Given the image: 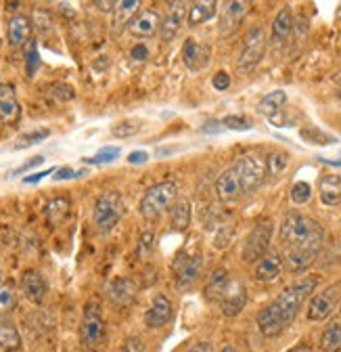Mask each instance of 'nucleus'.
<instances>
[{
	"mask_svg": "<svg viewBox=\"0 0 341 352\" xmlns=\"http://www.w3.org/2000/svg\"><path fill=\"white\" fill-rule=\"evenodd\" d=\"M281 241L285 248H302L318 254L325 241V229L306 214L289 212L281 223Z\"/></svg>",
	"mask_w": 341,
	"mask_h": 352,
	"instance_id": "obj_1",
	"label": "nucleus"
},
{
	"mask_svg": "<svg viewBox=\"0 0 341 352\" xmlns=\"http://www.w3.org/2000/svg\"><path fill=\"white\" fill-rule=\"evenodd\" d=\"M316 285H318V279L316 277H306L302 281L293 283L291 287H287L277 300L270 302L272 311L279 315V319L283 321L285 327H289L293 323V319L297 317V313L302 311L304 302L314 294Z\"/></svg>",
	"mask_w": 341,
	"mask_h": 352,
	"instance_id": "obj_2",
	"label": "nucleus"
},
{
	"mask_svg": "<svg viewBox=\"0 0 341 352\" xmlns=\"http://www.w3.org/2000/svg\"><path fill=\"white\" fill-rule=\"evenodd\" d=\"M176 195H178V185L174 181H163V183H157L153 185L151 189H147V193L143 195L141 199V206H139V212L149 218V220H155L159 218L163 212L169 210L176 201Z\"/></svg>",
	"mask_w": 341,
	"mask_h": 352,
	"instance_id": "obj_3",
	"label": "nucleus"
},
{
	"mask_svg": "<svg viewBox=\"0 0 341 352\" xmlns=\"http://www.w3.org/2000/svg\"><path fill=\"white\" fill-rule=\"evenodd\" d=\"M121 214H124L121 195L117 191H109L97 197L93 208V223L99 233H111L117 227Z\"/></svg>",
	"mask_w": 341,
	"mask_h": 352,
	"instance_id": "obj_4",
	"label": "nucleus"
},
{
	"mask_svg": "<svg viewBox=\"0 0 341 352\" xmlns=\"http://www.w3.org/2000/svg\"><path fill=\"white\" fill-rule=\"evenodd\" d=\"M80 340L86 350H97L105 342V321L101 315V306L97 302H89L84 306V315L80 323Z\"/></svg>",
	"mask_w": 341,
	"mask_h": 352,
	"instance_id": "obj_5",
	"label": "nucleus"
},
{
	"mask_svg": "<svg viewBox=\"0 0 341 352\" xmlns=\"http://www.w3.org/2000/svg\"><path fill=\"white\" fill-rule=\"evenodd\" d=\"M264 53H266V32L255 25L245 36L243 49L237 59V69L241 74H251L255 67H258V63L264 59Z\"/></svg>",
	"mask_w": 341,
	"mask_h": 352,
	"instance_id": "obj_6",
	"label": "nucleus"
},
{
	"mask_svg": "<svg viewBox=\"0 0 341 352\" xmlns=\"http://www.w3.org/2000/svg\"><path fill=\"white\" fill-rule=\"evenodd\" d=\"M235 168L239 174L243 195L258 191L266 181V160H262L258 155H243Z\"/></svg>",
	"mask_w": 341,
	"mask_h": 352,
	"instance_id": "obj_7",
	"label": "nucleus"
},
{
	"mask_svg": "<svg viewBox=\"0 0 341 352\" xmlns=\"http://www.w3.org/2000/svg\"><path fill=\"white\" fill-rule=\"evenodd\" d=\"M270 239H272V223L270 220H262V223H258L253 227V231L245 239L243 260L247 264H255L260 258H264L268 254Z\"/></svg>",
	"mask_w": 341,
	"mask_h": 352,
	"instance_id": "obj_8",
	"label": "nucleus"
},
{
	"mask_svg": "<svg viewBox=\"0 0 341 352\" xmlns=\"http://www.w3.org/2000/svg\"><path fill=\"white\" fill-rule=\"evenodd\" d=\"M253 0H224L218 15V32L222 38H231L251 11Z\"/></svg>",
	"mask_w": 341,
	"mask_h": 352,
	"instance_id": "obj_9",
	"label": "nucleus"
},
{
	"mask_svg": "<svg viewBox=\"0 0 341 352\" xmlns=\"http://www.w3.org/2000/svg\"><path fill=\"white\" fill-rule=\"evenodd\" d=\"M201 269H203L201 254H191V252H185V250L178 252L176 258H174V264H172L176 285L183 287V289L191 287L199 279Z\"/></svg>",
	"mask_w": 341,
	"mask_h": 352,
	"instance_id": "obj_10",
	"label": "nucleus"
},
{
	"mask_svg": "<svg viewBox=\"0 0 341 352\" xmlns=\"http://www.w3.org/2000/svg\"><path fill=\"white\" fill-rule=\"evenodd\" d=\"M341 300V287L339 285H331L318 294H314L308 302V321H325L329 319L333 313H335V308Z\"/></svg>",
	"mask_w": 341,
	"mask_h": 352,
	"instance_id": "obj_11",
	"label": "nucleus"
},
{
	"mask_svg": "<svg viewBox=\"0 0 341 352\" xmlns=\"http://www.w3.org/2000/svg\"><path fill=\"white\" fill-rule=\"evenodd\" d=\"M187 13H189V7L185 5V0H172L167 7V13L161 21V40L163 42H169L178 36V32L183 30L185 21H187Z\"/></svg>",
	"mask_w": 341,
	"mask_h": 352,
	"instance_id": "obj_12",
	"label": "nucleus"
},
{
	"mask_svg": "<svg viewBox=\"0 0 341 352\" xmlns=\"http://www.w3.org/2000/svg\"><path fill=\"white\" fill-rule=\"evenodd\" d=\"M21 118V105L17 101V91L11 82H0V122L13 126Z\"/></svg>",
	"mask_w": 341,
	"mask_h": 352,
	"instance_id": "obj_13",
	"label": "nucleus"
},
{
	"mask_svg": "<svg viewBox=\"0 0 341 352\" xmlns=\"http://www.w3.org/2000/svg\"><path fill=\"white\" fill-rule=\"evenodd\" d=\"M247 304V289L239 279H231L226 292L220 298V308L224 317H237Z\"/></svg>",
	"mask_w": 341,
	"mask_h": 352,
	"instance_id": "obj_14",
	"label": "nucleus"
},
{
	"mask_svg": "<svg viewBox=\"0 0 341 352\" xmlns=\"http://www.w3.org/2000/svg\"><path fill=\"white\" fill-rule=\"evenodd\" d=\"M21 294L32 302V304H42L49 294V283L45 279V275L30 269L21 275Z\"/></svg>",
	"mask_w": 341,
	"mask_h": 352,
	"instance_id": "obj_15",
	"label": "nucleus"
},
{
	"mask_svg": "<svg viewBox=\"0 0 341 352\" xmlns=\"http://www.w3.org/2000/svg\"><path fill=\"white\" fill-rule=\"evenodd\" d=\"M172 315H174V308H172V302L167 300V296H155L149 311L145 315V323L147 327L151 329H159L163 325H167L169 321H172Z\"/></svg>",
	"mask_w": 341,
	"mask_h": 352,
	"instance_id": "obj_16",
	"label": "nucleus"
},
{
	"mask_svg": "<svg viewBox=\"0 0 341 352\" xmlns=\"http://www.w3.org/2000/svg\"><path fill=\"white\" fill-rule=\"evenodd\" d=\"M143 0H117L113 9V19H111V32L113 36H119L121 32L128 30L130 21L139 15Z\"/></svg>",
	"mask_w": 341,
	"mask_h": 352,
	"instance_id": "obj_17",
	"label": "nucleus"
},
{
	"mask_svg": "<svg viewBox=\"0 0 341 352\" xmlns=\"http://www.w3.org/2000/svg\"><path fill=\"white\" fill-rule=\"evenodd\" d=\"M159 25H161V15L153 9H145L139 11V15L130 21L128 32L134 38H153L159 32Z\"/></svg>",
	"mask_w": 341,
	"mask_h": 352,
	"instance_id": "obj_18",
	"label": "nucleus"
},
{
	"mask_svg": "<svg viewBox=\"0 0 341 352\" xmlns=\"http://www.w3.org/2000/svg\"><path fill=\"white\" fill-rule=\"evenodd\" d=\"M216 193L220 197V201L224 204H231V201H237L241 195H243V189H241V181H239V174H237V168H228L220 174V179L216 183Z\"/></svg>",
	"mask_w": 341,
	"mask_h": 352,
	"instance_id": "obj_19",
	"label": "nucleus"
},
{
	"mask_svg": "<svg viewBox=\"0 0 341 352\" xmlns=\"http://www.w3.org/2000/svg\"><path fill=\"white\" fill-rule=\"evenodd\" d=\"M283 273V258L281 254H266L264 258H260L255 262V271L253 277L262 281V283H272L281 277Z\"/></svg>",
	"mask_w": 341,
	"mask_h": 352,
	"instance_id": "obj_20",
	"label": "nucleus"
},
{
	"mask_svg": "<svg viewBox=\"0 0 341 352\" xmlns=\"http://www.w3.org/2000/svg\"><path fill=\"white\" fill-rule=\"evenodd\" d=\"M7 36H9V44L13 49H21L30 42L32 36V19L27 15H15L9 19V28H7Z\"/></svg>",
	"mask_w": 341,
	"mask_h": 352,
	"instance_id": "obj_21",
	"label": "nucleus"
},
{
	"mask_svg": "<svg viewBox=\"0 0 341 352\" xmlns=\"http://www.w3.org/2000/svg\"><path fill=\"white\" fill-rule=\"evenodd\" d=\"M209 47H203V44L195 42L193 38H189L185 42V49H183V61L187 65V69L191 72H199L207 65L209 61Z\"/></svg>",
	"mask_w": 341,
	"mask_h": 352,
	"instance_id": "obj_22",
	"label": "nucleus"
},
{
	"mask_svg": "<svg viewBox=\"0 0 341 352\" xmlns=\"http://www.w3.org/2000/svg\"><path fill=\"white\" fill-rule=\"evenodd\" d=\"M316 252L312 250H302V248H287L285 252V267L289 273H304L306 269H310L314 260H316Z\"/></svg>",
	"mask_w": 341,
	"mask_h": 352,
	"instance_id": "obj_23",
	"label": "nucleus"
},
{
	"mask_svg": "<svg viewBox=\"0 0 341 352\" xmlns=\"http://www.w3.org/2000/svg\"><path fill=\"white\" fill-rule=\"evenodd\" d=\"M107 296L109 300L115 304V306H128V304H132L134 298H137V287L130 279H126V277H117L109 283L107 287Z\"/></svg>",
	"mask_w": 341,
	"mask_h": 352,
	"instance_id": "obj_24",
	"label": "nucleus"
},
{
	"mask_svg": "<svg viewBox=\"0 0 341 352\" xmlns=\"http://www.w3.org/2000/svg\"><path fill=\"white\" fill-rule=\"evenodd\" d=\"M318 195L325 206L341 204V174H322L318 181Z\"/></svg>",
	"mask_w": 341,
	"mask_h": 352,
	"instance_id": "obj_25",
	"label": "nucleus"
},
{
	"mask_svg": "<svg viewBox=\"0 0 341 352\" xmlns=\"http://www.w3.org/2000/svg\"><path fill=\"white\" fill-rule=\"evenodd\" d=\"M218 9V0H191L189 5V13H187V21L191 28H197L205 21H209L216 15Z\"/></svg>",
	"mask_w": 341,
	"mask_h": 352,
	"instance_id": "obj_26",
	"label": "nucleus"
},
{
	"mask_svg": "<svg viewBox=\"0 0 341 352\" xmlns=\"http://www.w3.org/2000/svg\"><path fill=\"white\" fill-rule=\"evenodd\" d=\"M291 32H293V13H291L289 7H285V9L279 11V15H277L274 21H272L270 42H272V44H283V42L289 38Z\"/></svg>",
	"mask_w": 341,
	"mask_h": 352,
	"instance_id": "obj_27",
	"label": "nucleus"
},
{
	"mask_svg": "<svg viewBox=\"0 0 341 352\" xmlns=\"http://www.w3.org/2000/svg\"><path fill=\"white\" fill-rule=\"evenodd\" d=\"M191 225V204L187 199H178L169 206V227L172 231H187Z\"/></svg>",
	"mask_w": 341,
	"mask_h": 352,
	"instance_id": "obj_28",
	"label": "nucleus"
},
{
	"mask_svg": "<svg viewBox=\"0 0 341 352\" xmlns=\"http://www.w3.org/2000/svg\"><path fill=\"white\" fill-rule=\"evenodd\" d=\"M231 281V275L226 269H216L214 273H211L207 285H205V298L211 300V302H220L222 294L226 292V285Z\"/></svg>",
	"mask_w": 341,
	"mask_h": 352,
	"instance_id": "obj_29",
	"label": "nucleus"
},
{
	"mask_svg": "<svg viewBox=\"0 0 341 352\" xmlns=\"http://www.w3.org/2000/svg\"><path fill=\"white\" fill-rule=\"evenodd\" d=\"M69 210H71V201L67 197H55V199H51L47 204V208H45V216L49 220V225L51 227H57L59 223H63V220L67 218V214H69Z\"/></svg>",
	"mask_w": 341,
	"mask_h": 352,
	"instance_id": "obj_30",
	"label": "nucleus"
},
{
	"mask_svg": "<svg viewBox=\"0 0 341 352\" xmlns=\"http://www.w3.org/2000/svg\"><path fill=\"white\" fill-rule=\"evenodd\" d=\"M285 103H287V93L285 91H272V93H268L262 101H260V105H258V111L262 113V116H268L270 120L285 107Z\"/></svg>",
	"mask_w": 341,
	"mask_h": 352,
	"instance_id": "obj_31",
	"label": "nucleus"
},
{
	"mask_svg": "<svg viewBox=\"0 0 341 352\" xmlns=\"http://www.w3.org/2000/svg\"><path fill=\"white\" fill-rule=\"evenodd\" d=\"M21 348V336L15 325L0 323V352H15Z\"/></svg>",
	"mask_w": 341,
	"mask_h": 352,
	"instance_id": "obj_32",
	"label": "nucleus"
},
{
	"mask_svg": "<svg viewBox=\"0 0 341 352\" xmlns=\"http://www.w3.org/2000/svg\"><path fill=\"white\" fill-rule=\"evenodd\" d=\"M320 350L322 352H341V323H333L320 336Z\"/></svg>",
	"mask_w": 341,
	"mask_h": 352,
	"instance_id": "obj_33",
	"label": "nucleus"
},
{
	"mask_svg": "<svg viewBox=\"0 0 341 352\" xmlns=\"http://www.w3.org/2000/svg\"><path fill=\"white\" fill-rule=\"evenodd\" d=\"M287 166H289V155L285 151H274L266 160V176L279 179V176L287 170Z\"/></svg>",
	"mask_w": 341,
	"mask_h": 352,
	"instance_id": "obj_34",
	"label": "nucleus"
},
{
	"mask_svg": "<svg viewBox=\"0 0 341 352\" xmlns=\"http://www.w3.org/2000/svg\"><path fill=\"white\" fill-rule=\"evenodd\" d=\"M51 137V130L49 128H38V130H30V132H23V135L15 141V149H27L32 145H38L45 139Z\"/></svg>",
	"mask_w": 341,
	"mask_h": 352,
	"instance_id": "obj_35",
	"label": "nucleus"
},
{
	"mask_svg": "<svg viewBox=\"0 0 341 352\" xmlns=\"http://www.w3.org/2000/svg\"><path fill=\"white\" fill-rule=\"evenodd\" d=\"M141 132V122L139 120H124V122H117L113 128H111V135L115 139H128V137H134Z\"/></svg>",
	"mask_w": 341,
	"mask_h": 352,
	"instance_id": "obj_36",
	"label": "nucleus"
},
{
	"mask_svg": "<svg viewBox=\"0 0 341 352\" xmlns=\"http://www.w3.org/2000/svg\"><path fill=\"white\" fill-rule=\"evenodd\" d=\"M310 197H312V187H310L308 183L300 181V183H295V185L291 187V201H293L295 206H304V204H308Z\"/></svg>",
	"mask_w": 341,
	"mask_h": 352,
	"instance_id": "obj_37",
	"label": "nucleus"
},
{
	"mask_svg": "<svg viewBox=\"0 0 341 352\" xmlns=\"http://www.w3.org/2000/svg\"><path fill=\"white\" fill-rule=\"evenodd\" d=\"M119 157V149L117 147H105L101 149L97 155L93 157H84V164H95V166H101V164H111L113 160Z\"/></svg>",
	"mask_w": 341,
	"mask_h": 352,
	"instance_id": "obj_38",
	"label": "nucleus"
},
{
	"mask_svg": "<svg viewBox=\"0 0 341 352\" xmlns=\"http://www.w3.org/2000/svg\"><path fill=\"white\" fill-rule=\"evenodd\" d=\"M40 67V55H38V44L36 42H32L30 44V49H27V53H25V72H27V76L32 78L34 74H36V69Z\"/></svg>",
	"mask_w": 341,
	"mask_h": 352,
	"instance_id": "obj_39",
	"label": "nucleus"
},
{
	"mask_svg": "<svg viewBox=\"0 0 341 352\" xmlns=\"http://www.w3.org/2000/svg\"><path fill=\"white\" fill-rule=\"evenodd\" d=\"M15 306V289L11 285H0V313H7Z\"/></svg>",
	"mask_w": 341,
	"mask_h": 352,
	"instance_id": "obj_40",
	"label": "nucleus"
},
{
	"mask_svg": "<svg viewBox=\"0 0 341 352\" xmlns=\"http://www.w3.org/2000/svg\"><path fill=\"white\" fill-rule=\"evenodd\" d=\"M222 124L231 130H249L251 128V122L245 116H228L222 120Z\"/></svg>",
	"mask_w": 341,
	"mask_h": 352,
	"instance_id": "obj_41",
	"label": "nucleus"
},
{
	"mask_svg": "<svg viewBox=\"0 0 341 352\" xmlns=\"http://www.w3.org/2000/svg\"><path fill=\"white\" fill-rule=\"evenodd\" d=\"M51 91H53V97L59 99V101H71L75 97L73 88L69 84H53Z\"/></svg>",
	"mask_w": 341,
	"mask_h": 352,
	"instance_id": "obj_42",
	"label": "nucleus"
},
{
	"mask_svg": "<svg viewBox=\"0 0 341 352\" xmlns=\"http://www.w3.org/2000/svg\"><path fill=\"white\" fill-rule=\"evenodd\" d=\"M153 250V233L151 231H145L139 239V258H147Z\"/></svg>",
	"mask_w": 341,
	"mask_h": 352,
	"instance_id": "obj_43",
	"label": "nucleus"
},
{
	"mask_svg": "<svg viewBox=\"0 0 341 352\" xmlns=\"http://www.w3.org/2000/svg\"><path fill=\"white\" fill-rule=\"evenodd\" d=\"M86 174V170H73V168H59L55 172L53 179L55 181H69V179H80V176Z\"/></svg>",
	"mask_w": 341,
	"mask_h": 352,
	"instance_id": "obj_44",
	"label": "nucleus"
},
{
	"mask_svg": "<svg viewBox=\"0 0 341 352\" xmlns=\"http://www.w3.org/2000/svg\"><path fill=\"white\" fill-rule=\"evenodd\" d=\"M211 86H214L216 91H226L231 86V76L226 72H218L214 78H211Z\"/></svg>",
	"mask_w": 341,
	"mask_h": 352,
	"instance_id": "obj_45",
	"label": "nucleus"
},
{
	"mask_svg": "<svg viewBox=\"0 0 341 352\" xmlns=\"http://www.w3.org/2000/svg\"><path fill=\"white\" fill-rule=\"evenodd\" d=\"M42 162H45V157H42V155H36V157H32L30 162H25V164H21L19 168H15V170L11 172V176H19V174H23V172H27V170H32V168L40 166Z\"/></svg>",
	"mask_w": 341,
	"mask_h": 352,
	"instance_id": "obj_46",
	"label": "nucleus"
},
{
	"mask_svg": "<svg viewBox=\"0 0 341 352\" xmlns=\"http://www.w3.org/2000/svg\"><path fill=\"white\" fill-rule=\"evenodd\" d=\"M95 7L101 11V13H113L115 5H117V0H93Z\"/></svg>",
	"mask_w": 341,
	"mask_h": 352,
	"instance_id": "obj_47",
	"label": "nucleus"
},
{
	"mask_svg": "<svg viewBox=\"0 0 341 352\" xmlns=\"http://www.w3.org/2000/svg\"><path fill=\"white\" fill-rule=\"evenodd\" d=\"M51 172H55L53 168H49V170H45V172H36V174H32V176H25L23 179V183L25 185H34V183H40L42 179H45V176H49Z\"/></svg>",
	"mask_w": 341,
	"mask_h": 352,
	"instance_id": "obj_48",
	"label": "nucleus"
},
{
	"mask_svg": "<svg viewBox=\"0 0 341 352\" xmlns=\"http://www.w3.org/2000/svg\"><path fill=\"white\" fill-rule=\"evenodd\" d=\"M124 352H143V344H141V340H139V338H130V340H126Z\"/></svg>",
	"mask_w": 341,
	"mask_h": 352,
	"instance_id": "obj_49",
	"label": "nucleus"
},
{
	"mask_svg": "<svg viewBox=\"0 0 341 352\" xmlns=\"http://www.w3.org/2000/svg\"><path fill=\"white\" fill-rule=\"evenodd\" d=\"M147 55H149V51H147L145 44H137V47L132 49V53H130V57H132V59H137V61H145V59H147Z\"/></svg>",
	"mask_w": 341,
	"mask_h": 352,
	"instance_id": "obj_50",
	"label": "nucleus"
},
{
	"mask_svg": "<svg viewBox=\"0 0 341 352\" xmlns=\"http://www.w3.org/2000/svg\"><path fill=\"white\" fill-rule=\"evenodd\" d=\"M149 160V153L147 151H134V153H130V155H128V162H130V164H145Z\"/></svg>",
	"mask_w": 341,
	"mask_h": 352,
	"instance_id": "obj_51",
	"label": "nucleus"
},
{
	"mask_svg": "<svg viewBox=\"0 0 341 352\" xmlns=\"http://www.w3.org/2000/svg\"><path fill=\"white\" fill-rule=\"evenodd\" d=\"M187 352H211V346H209L207 342H201V344H195V346H191Z\"/></svg>",
	"mask_w": 341,
	"mask_h": 352,
	"instance_id": "obj_52",
	"label": "nucleus"
},
{
	"mask_svg": "<svg viewBox=\"0 0 341 352\" xmlns=\"http://www.w3.org/2000/svg\"><path fill=\"white\" fill-rule=\"evenodd\" d=\"M287 352H312V346L310 344H297V346H293Z\"/></svg>",
	"mask_w": 341,
	"mask_h": 352,
	"instance_id": "obj_53",
	"label": "nucleus"
},
{
	"mask_svg": "<svg viewBox=\"0 0 341 352\" xmlns=\"http://www.w3.org/2000/svg\"><path fill=\"white\" fill-rule=\"evenodd\" d=\"M222 352H237V350H235V348H231V346H226V348H224Z\"/></svg>",
	"mask_w": 341,
	"mask_h": 352,
	"instance_id": "obj_54",
	"label": "nucleus"
},
{
	"mask_svg": "<svg viewBox=\"0 0 341 352\" xmlns=\"http://www.w3.org/2000/svg\"><path fill=\"white\" fill-rule=\"evenodd\" d=\"M337 97L341 99V86H339V91H337Z\"/></svg>",
	"mask_w": 341,
	"mask_h": 352,
	"instance_id": "obj_55",
	"label": "nucleus"
}]
</instances>
